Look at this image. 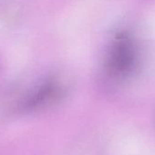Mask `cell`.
I'll use <instances>...</instances> for the list:
<instances>
[{"mask_svg":"<svg viewBox=\"0 0 155 155\" xmlns=\"http://www.w3.org/2000/svg\"><path fill=\"white\" fill-rule=\"evenodd\" d=\"M138 47L128 32H120L112 40L106 58L105 68L112 80L120 81L130 76L137 68Z\"/></svg>","mask_w":155,"mask_h":155,"instance_id":"obj_1","label":"cell"}]
</instances>
